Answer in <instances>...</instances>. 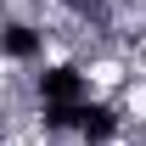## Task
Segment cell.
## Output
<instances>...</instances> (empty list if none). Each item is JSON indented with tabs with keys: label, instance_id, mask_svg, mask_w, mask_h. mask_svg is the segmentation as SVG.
Returning a JSON list of instances; mask_svg holds the SVG:
<instances>
[{
	"label": "cell",
	"instance_id": "obj_1",
	"mask_svg": "<svg viewBox=\"0 0 146 146\" xmlns=\"http://www.w3.org/2000/svg\"><path fill=\"white\" fill-rule=\"evenodd\" d=\"M112 112H118L124 124H141V129H146V73H135V79L124 84V96H118Z\"/></svg>",
	"mask_w": 146,
	"mask_h": 146
}]
</instances>
